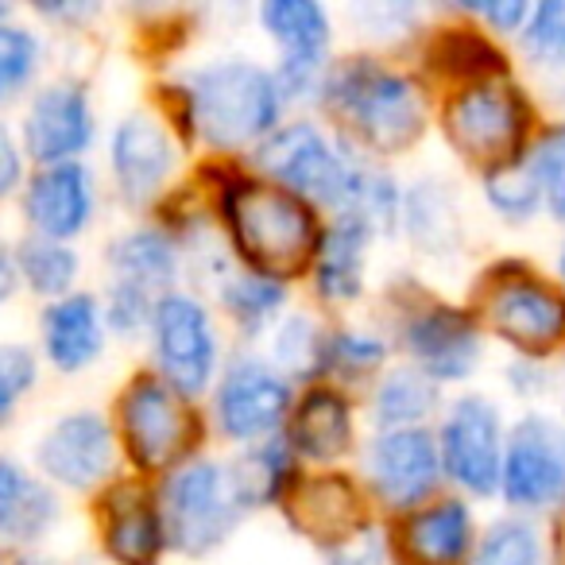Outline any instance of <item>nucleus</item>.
<instances>
[{"label": "nucleus", "mask_w": 565, "mask_h": 565, "mask_svg": "<svg viewBox=\"0 0 565 565\" xmlns=\"http://www.w3.org/2000/svg\"><path fill=\"white\" fill-rule=\"evenodd\" d=\"M562 275H565V252H562Z\"/></svg>", "instance_id": "nucleus-48"}, {"label": "nucleus", "mask_w": 565, "mask_h": 565, "mask_svg": "<svg viewBox=\"0 0 565 565\" xmlns=\"http://www.w3.org/2000/svg\"><path fill=\"white\" fill-rule=\"evenodd\" d=\"M403 341H407V353L415 356V369L434 384L469 380L484 353L477 322L454 307H430L415 315L403 330Z\"/></svg>", "instance_id": "nucleus-18"}, {"label": "nucleus", "mask_w": 565, "mask_h": 565, "mask_svg": "<svg viewBox=\"0 0 565 565\" xmlns=\"http://www.w3.org/2000/svg\"><path fill=\"white\" fill-rule=\"evenodd\" d=\"M256 167L275 182V186L291 190L302 202H322L338 210L345 198L349 182V156L333 148V140L322 128L295 120V125L275 128L267 140L256 148Z\"/></svg>", "instance_id": "nucleus-5"}, {"label": "nucleus", "mask_w": 565, "mask_h": 565, "mask_svg": "<svg viewBox=\"0 0 565 565\" xmlns=\"http://www.w3.org/2000/svg\"><path fill=\"white\" fill-rule=\"evenodd\" d=\"M213 411L228 441L256 446L264 438H275L282 418L291 415V384L259 356H236L221 376Z\"/></svg>", "instance_id": "nucleus-10"}, {"label": "nucleus", "mask_w": 565, "mask_h": 565, "mask_svg": "<svg viewBox=\"0 0 565 565\" xmlns=\"http://www.w3.org/2000/svg\"><path fill=\"white\" fill-rule=\"evenodd\" d=\"M120 434L140 469H171L194 441V411L159 376H136L120 395Z\"/></svg>", "instance_id": "nucleus-8"}, {"label": "nucleus", "mask_w": 565, "mask_h": 565, "mask_svg": "<svg viewBox=\"0 0 565 565\" xmlns=\"http://www.w3.org/2000/svg\"><path fill=\"white\" fill-rule=\"evenodd\" d=\"M372 228L356 217L338 213L318 241V291L330 302H349L364 291V259H369Z\"/></svg>", "instance_id": "nucleus-23"}, {"label": "nucleus", "mask_w": 565, "mask_h": 565, "mask_svg": "<svg viewBox=\"0 0 565 565\" xmlns=\"http://www.w3.org/2000/svg\"><path fill=\"white\" fill-rule=\"evenodd\" d=\"M58 515L63 508L55 488L43 484L12 457H0V542L32 546L55 531Z\"/></svg>", "instance_id": "nucleus-22"}, {"label": "nucleus", "mask_w": 565, "mask_h": 565, "mask_svg": "<svg viewBox=\"0 0 565 565\" xmlns=\"http://www.w3.org/2000/svg\"><path fill=\"white\" fill-rule=\"evenodd\" d=\"M151 345H156L159 380L179 395H198L217 372V330L210 310L190 295H159L151 310Z\"/></svg>", "instance_id": "nucleus-7"}, {"label": "nucleus", "mask_w": 565, "mask_h": 565, "mask_svg": "<svg viewBox=\"0 0 565 565\" xmlns=\"http://www.w3.org/2000/svg\"><path fill=\"white\" fill-rule=\"evenodd\" d=\"M20 565H51V562H43V557H24Z\"/></svg>", "instance_id": "nucleus-46"}, {"label": "nucleus", "mask_w": 565, "mask_h": 565, "mask_svg": "<svg viewBox=\"0 0 565 565\" xmlns=\"http://www.w3.org/2000/svg\"><path fill=\"white\" fill-rule=\"evenodd\" d=\"M233 244L264 279H291L318 252V221L310 205L275 182H233L225 190Z\"/></svg>", "instance_id": "nucleus-1"}, {"label": "nucleus", "mask_w": 565, "mask_h": 565, "mask_svg": "<svg viewBox=\"0 0 565 565\" xmlns=\"http://www.w3.org/2000/svg\"><path fill=\"white\" fill-rule=\"evenodd\" d=\"M113 461H117L113 430L97 411H71L35 446V465L43 477L71 492L97 488L113 472Z\"/></svg>", "instance_id": "nucleus-13"}, {"label": "nucleus", "mask_w": 565, "mask_h": 565, "mask_svg": "<svg viewBox=\"0 0 565 565\" xmlns=\"http://www.w3.org/2000/svg\"><path fill=\"white\" fill-rule=\"evenodd\" d=\"M526 132V102L519 89L500 82H477L457 94L446 109V136L472 163H515L519 140Z\"/></svg>", "instance_id": "nucleus-6"}, {"label": "nucleus", "mask_w": 565, "mask_h": 565, "mask_svg": "<svg viewBox=\"0 0 565 565\" xmlns=\"http://www.w3.org/2000/svg\"><path fill=\"white\" fill-rule=\"evenodd\" d=\"M438 461L465 492L492 495L503 469V418L488 395H465L449 407L438 438Z\"/></svg>", "instance_id": "nucleus-9"}, {"label": "nucleus", "mask_w": 565, "mask_h": 565, "mask_svg": "<svg viewBox=\"0 0 565 565\" xmlns=\"http://www.w3.org/2000/svg\"><path fill=\"white\" fill-rule=\"evenodd\" d=\"M523 163L531 167L534 182H539L542 205H546L557 221H565V125H557L554 132L542 136L539 148H534Z\"/></svg>", "instance_id": "nucleus-38"}, {"label": "nucleus", "mask_w": 565, "mask_h": 565, "mask_svg": "<svg viewBox=\"0 0 565 565\" xmlns=\"http://www.w3.org/2000/svg\"><path fill=\"white\" fill-rule=\"evenodd\" d=\"M24 156L40 167L78 163L94 143V105L78 82H51L32 97L24 113Z\"/></svg>", "instance_id": "nucleus-14"}, {"label": "nucleus", "mask_w": 565, "mask_h": 565, "mask_svg": "<svg viewBox=\"0 0 565 565\" xmlns=\"http://www.w3.org/2000/svg\"><path fill=\"white\" fill-rule=\"evenodd\" d=\"M105 349V318L94 295H66L43 310V353L58 372L89 369Z\"/></svg>", "instance_id": "nucleus-21"}, {"label": "nucleus", "mask_w": 565, "mask_h": 565, "mask_svg": "<svg viewBox=\"0 0 565 565\" xmlns=\"http://www.w3.org/2000/svg\"><path fill=\"white\" fill-rule=\"evenodd\" d=\"M500 492L508 503L526 511L565 500V426L546 415L519 418L503 454Z\"/></svg>", "instance_id": "nucleus-11"}, {"label": "nucleus", "mask_w": 565, "mask_h": 565, "mask_svg": "<svg viewBox=\"0 0 565 565\" xmlns=\"http://www.w3.org/2000/svg\"><path fill=\"white\" fill-rule=\"evenodd\" d=\"M40 380V364L28 345H0V430L12 423L20 399L35 387Z\"/></svg>", "instance_id": "nucleus-39"}, {"label": "nucleus", "mask_w": 565, "mask_h": 565, "mask_svg": "<svg viewBox=\"0 0 565 565\" xmlns=\"http://www.w3.org/2000/svg\"><path fill=\"white\" fill-rule=\"evenodd\" d=\"M438 407V384L418 369H392L376 387V423L387 430H418Z\"/></svg>", "instance_id": "nucleus-31"}, {"label": "nucleus", "mask_w": 565, "mask_h": 565, "mask_svg": "<svg viewBox=\"0 0 565 565\" xmlns=\"http://www.w3.org/2000/svg\"><path fill=\"white\" fill-rule=\"evenodd\" d=\"M20 179H24V148H20L17 136L0 120V202L9 194H17Z\"/></svg>", "instance_id": "nucleus-42"}, {"label": "nucleus", "mask_w": 565, "mask_h": 565, "mask_svg": "<svg viewBox=\"0 0 565 565\" xmlns=\"http://www.w3.org/2000/svg\"><path fill=\"white\" fill-rule=\"evenodd\" d=\"M17 282H20V275H17V264H12V252L0 244V302L17 291Z\"/></svg>", "instance_id": "nucleus-44"}, {"label": "nucleus", "mask_w": 565, "mask_h": 565, "mask_svg": "<svg viewBox=\"0 0 565 565\" xmlns=\"http://www.w3.org/2000/svg\"><path fill=\"white\" fill-rule=\"evenodd\" d=\"M24 217L35 236L66 244L94 221V174L82 163L40 167L24 190Z\"/></svg>", "instance_id": "nucleus-19"}, {"label": "nucleus", "mask_w": 565, "mask_h": 565, "mask_svg": "<svg viewBox=\"0 0 565 565\" xmlns=\"http://www.w3.org/2000/svg\"><path fill=\"white\" fill-rule=\"evenodd\" d=\"M282 282H271L264 275H233L221 287V302H225L228 318L241 326L248 338H259L267 326L275 322V315L282 310Z\"/></svg>", "instance_id": "nucleus-32"}, {"label": "nucleus", "mask_w": 565, "mask_h": 565, "mask_svg": "<svg viewBox=\"0 0 565 565\" xmlns=\"http://www.w3.org/2000/svg\"><path fill=\"white\" fill-rule=\"evenodd\" d=\"M330 565H380L372 554H345V557H333Z\"/></svg>", "instance_id": "nucleus-45"}, {"label": "nucleus", "mask_w": 565, "mask_h": 565, "mask_svg": "<svg viewBox=\"0 0 565 565\" xmlns=\"http://www.w3.org/2000/svg\"><path fill=\"white\" fill-rule=\"evenodd\" d=\"M472 565H542L539 534L523 519H500L480 539Z\"/></svg>", "instance_id": "nucleus-36"}, {"label": "nucleus", "mask_w": 565, "mask_h": 565, "mask_svg": "<svg viewBox=\"0 0 565 565\" xmlns=\"http://www.w3.org/2000/svg\"><path fill=\"white\" fill-rule=\"evenodd\" d=\"M259 24L279 47L275 82L287 97H307L322 82L326 51H330V12L315 0H267Z\"/></svg>", "instance_id": "nucleus-12"}, {"label": "nucleus", "mask_w": 565, "mask_h": 565, "mask_svg": "<svg viewBox=\"0 0 565 565\" xmlns=\"http://www.w3.org/2000/svg\"><path fill=\"white\" fill-rule=\"evenodd\" d=\"M523 51L542 71L565 74V0H546L531 9V20L523 28Z\"/></svg>", "instance_id": "nucleus-37"}, {"label": "nucleus", "mask_w": 565, "mask_h": 565, "mask_svg": "<svg viewBox=\"0 0 565 565\" xmlns=\"http://www.w3.org/2000/svg\"><path fill=\"white\" fill-rule=\"evenodd\" d=\"M151 310H156L151 291L132 287V282L113 279L102 318H105V326H109V330H117V333H140V330H148V326H151Z\"/></svg>", "instance_id": "nucleus-40"}, {"label": "nucleus", "mask_w": 565, "mask_h": 565, "mask_svg": "<svg viewBox=\"0 0 565 565\" xmlns=\"http://www.w3.org/2000/svg\"><path fill=\"white\" fill-rule=\"evenodd\" d=\"M9 12H12L9 4H0V24H4V20H9Z\"/></svg>", "instance_id": "nucleus-47"}, {"label": "nucleus", "mask_w": 565, "mask_h": 565, "mask_svg": "<svg viewBox=\"0 0 565 565\" xmlns=\"http://www.w3.org/2000/svg\"><path fill=\"white\" fill-rule=\"evenodd\" d=\"M411 557L418 565H457L472 546V515L461 500H438L415 511L403 531Z\"/></svg>", "instance_id": "nucleus-25"}, {"label": "nucleus", "mask_w": 565, "mask_h": 565, "mask_svg": "<svg viewBox=\"0 0 565 565\" xmlns=\"http://www.w3.org/2000/svg\"><path fill=\"white\" fill-rule=\"evenodd\" d=\"M287 511L295 515L302 534L318 542H341L356 531L361 508H356V488L345 477H318L287 500Z\"/></svg>", "instance_id": "nucleus-26"}, {"label": "nucleus", "mask_w": 565, "mask_h": 565, "mask_svg": "<svg viewBox=\"0 0 565 565\" xmlns=\"http://www.w3.org/2000/svg\"><path fill=\"white\" fill-rule=\"evenodd\" d=\"M40 40L35 32L17 24H0V105L4 102H17L28 86H32L35 71H40Z\"/></svg>", "instance_id": "nucleus-33"}, {"label": "nucleus", "mask_w": 565, "mask_h": 565, "mask_svg": "<svg viewBox=\"0 0 565 565\" xmlns=\"http://www.w3.org/2000/svg\"><path fill=\"white\" fill-rule=\"evenodd\" d=\"M399 217H407L411 236L418 241V248L430 256H446L461 241V221H457V205L441 182H423L415 194L407 198V205L399 210Z\"/></svg>", "instance_id": "nucleus-30"}, {"label": "nucleus", "mask_w": 565, "mask_h": 565, "mask_svg": "<svg viewBox=\"0 0 565 565\" xmlns=\"http://www.w3.org/2000/svg\"><path fill=\"white\" fill-rule=\"evenodd\" d=\"M244 511L236 508L228 492L225 469L213 461H190L167 477L159 519H163L167 546L182 557H205L236 531V519Z\"/></svg>", "instance_id": "nucleus-4"}, {"label": "nucleus", "mask_w": 565, "mask_h": 565, "mask_svg": "<svg viewBox=\"0 0 565 565\" xmlns=\"http://www.w3.org/2000/svg\"><path fill=\"white\" fill-rule=\"evenodd\" d=\"M387 356V345L372 333H333L326 341V369L338 372H369Z\"/></svg>", "instance_id": "nucleus-41"}, {"label": "nucleus", "mask_w": 565, "mask_h": 565, "mask_svg": "<svg viewBox=\"0 0 565 565\" xmlns=\"http://www.w3.org/2000/svg\"><path fill=\"white\" fill-rule=\"evenodd\" d=\"M369 484L387 508H415L438 484V446L430 434L418 430H384L364 449Z\"/></svg>", "instance_id": "nucleus-16"}, {"label": "nucleus", "mask_w": 565, "mask_h": 565, "mask_svg": "<svg viewBox=\"0 0 565 565\" xmlns=\"http://www.w3.org/2000/svg\"><path fill=\"white\" fill-rule=\"evenodd\" d=\"M194 128L213 148H244L267 140L279 125L282 89L271 71L252 58H217L186 74Z\"/></svg>", "instance_id": "nucleus-2"}, {"label": "nucleus", "mask_w": 565, "mask_h": 565, "mask_svg": "<svg viewBox=\"0 0 565 565\" xmlns=\"http://www.w3.org/2000/svg\"><path fill=\"white\" fill-rule=\"evenodd\" d=\"M484 194H488V202H492V210L508 221H531L542 205V190H539V182H534L531 167H526L523 159L488 171Z\"/></svg>", "instance_id": "nucleus-35"}, {"label": "nucleus", "mask_w": 565, "mask_h": 565, "mask_svg": "<svg viewBox=\"0 0 565 565\" xmlns=\"http://www.w3.org/2000/svg\"><path fill=\"white\" fill-rule=\"evenodd\" d=\"M109 267L113 279L159 291V287H171L179 275V248L159 228H128L109 244Z\"/></svg>", "instance_id": "nucleus-28"}, {"label": "nucleus", "mask_w": 565, "mask_h": 565, "mask_svg": "<svg viewBox=\"0 0 565 565\" xmlns=\"http://www.w3.org/2000/svg\"><path fill=\"white\" fill-rule=\"evenodd\" d=\"M228 492H233L236 508L252 511L275 503L291 488V446L279 438H264L248 446L233 465L225 469Z\"/></svg>", "instance_id": "nucleus-27"}, {"label": "nucleus", "mask_w": 565, "mask_h": 565, "mask_svg": "<svg viewBox=\"0 0 565 565\" xmlns=\"http://www.w3.org/2000/svg\"><path fill=\"white\" fill-rule=\"evenodd\" d=\"M109 163L113 179H117V194L128 205H143L163 190V182L179 167V148L156 117L132 113L113 128Z\"/></svg>", "instance_id": "nucleus-17"}, {"label": "nucleus", "mask_w": 565, "mask_h": 565, "mask_svg": "<svg viewBox=\"0 0 565 565\" xmlns=\"http://www.w3.org/2000/svg\"><path fill=\"white\" fill-rule=\"evenodd\" d=\"M287 446L310 461H338L353 446V411L338 392H310L295 407Z\"/></svg>", "instance_id": "nucleus-24"}, {"label": "nucleus", "mask_w": 565, "mask_h": 565, "mask_svg": "<svg viewBox=\"0 0 565 565\" xmlns=\"http://www.w3.org/2000/svg\"><path fill=\"white\" fill-rule=\"evenodd\" d=\"M326 341L330 338L310 318H287L275 333V364L287 376H315V372L326 369Z\"/></svg>", "instance_id": "nucleus-34"}, {"label": "nucleus", "mask_w": 565, "mask_h": 565, "mask_svg": "<svg viewBox=\"0 0 565 565\" xmlns=\"http://www.w3.org/2000/svg\"><path fill=\"white\" fill-rule=\"evenodd\" d=\"M326 97L376 151H403L423 132L418 89L403 74L369 63V58L333 71L326 78Z\"/></svg>", "instance_id": "nucleus-3"}, {"label": "nucleus", "mask_w": 565, "mask_h": 565, "mask_svg": "<svg viewBox=\"0 0 565 565\" xmlns=\"http://www.w3.org/2000/svg\"><path fill=\"white\" fill-rule=\"evenodd\" d=\"M102 542L117 565H159L167 546L163 519L140 488H117L102 503Z\"/></svg>", "instance_id": "nucleus-20"}, {"label": "nucleus", "mask_w": 565, "mask_h": 565, "mask_svg": "<svg viewBox=\"0 0 565 565\" xmlns=\"http://www.w3.org/2000/svg\"><path fill=\"white\" fill-rule=\"evenodd\" d=\"M488 322L519 353H550L565 338V295L534 275H511L488 295Z\"/></svg>", "instance_id": "nucleus-15"}, {"label": "nucleus", "mask_w": 565, "mask_h": 565, "mask_svg": "<svg viewBox=\"0 0 565 565\" xmlns=\"http://www.w3.org/2000/svg\"><path fill=\"white\" fill-rule=\"evenodd\" d=\"M484 24H492L495 32H523L526 20H531V9L519 4V0H492V4H469Z\"/></svg>", "instance_id": "nucleus-43"}, {"label": "nucleus", "mask_w": 565, "mask_h": 565, "mask_svg": "<svg viewBox=\"0 0 565 565\" xmlns=\"http://www.w3.org/2000/svg\"><path fill=\"white\" fill-rule=\"evenodd\" d=\"M17 275L43 299H66L78 279V252L71 244L47 241V236H24L20 248L12 252Z\"/></svg>", "instance_id": "nucleus-29"}]
</instances>
